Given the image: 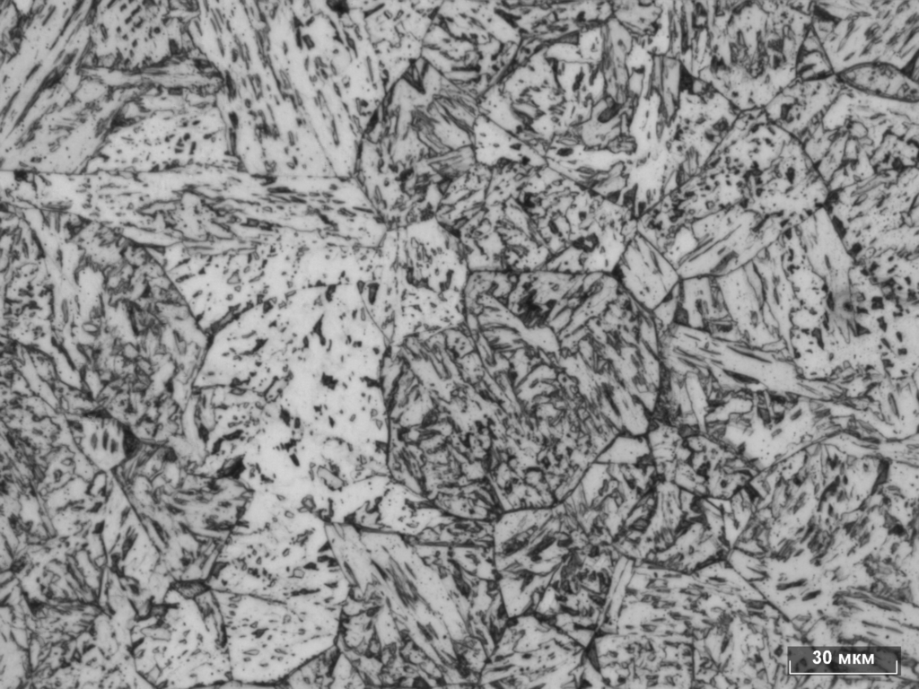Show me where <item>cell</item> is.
Returning <instances> with one entry per match:
<instances>
[{
  "label": "cell",
  "instance_id": "1",
  "mask_svg": "<svg viewBox=\"0 0 919 689\" xmlns=\"http://www.w3.org/2000/svg\"><path fill=\"white\" fill-rule=\"evenodd\" d=\"M337 645L372 685L476 686L509 616L494 551L451 525L416 536L351 528Z\"/></svg>",
  "mask_w": 919,
  "mask_h": 689
},
{
  "label": "cell",
  "instance_id": "2",
  "mask_svg": "<svg viewBox=\"0 0 919 689\" xmlns=\"http://www.w3.org/2000/svg\"><path fill=\"white\" fill-rule=\"evenodd\" d=\"M470 274L459 240L436 218L389 229L374 265L372 303L389 345L463 325Z\"/></svg>",
  "mask_w": 919,
  "mask_h": 689
},
{
  "label": "cell",
  "instance_id": "3",
  "mask_svg": "<svg viewBox=\"0 0 919 689\" xmlns=\"http://www.w3.org/2000/svg\"><path fill=\"white\" fill-rule=\"evenodd\" d=\"M811 1H736L713 8L710 83L740 111L764 109L796 78Z\"/></svg>",
  "mask_w": 919,
  "mask_h": 689
},
{
  "label": "cell",
  "instance_id": "4",
  "mask_svg": "<svg viewBox=\"0 0 919 689\" xmlns=\"http://www.w3.org/2000/svg\"><path fill=\"white\" fill-rule=\"evenodd\" d=\"M800 143L830 191L918 167L919 102L842 87Z\"/></svg>",
  "mask_w": 919,
  "mask_h": 689
},
{
  "label": "cell",
  "instance_id": "5",
  "mask_svg": "<svg viewBox=\"0 0 919 689\" xmlns=\"http://www.w3.org/2000/svg\"><path fill=\"white\" fill-rule=\"evenodd\" d=\"M466 176L444 196L435 218L460 241L474 272L521 275L552 257L521 205L520 174Z\"/></svg>",
  "mask_w": 919,
  "mask_h": 689
},
{
  "label": "cell",
  "instance_id": "6",
  "mask_svg": "<svg viewBox=\"0 0 919 689\" xmlns=\"http://www.w3.org/2000/svg\"><path fill=\"white\" fill-rule=\"evenodd\" d=\"M810 22L835 74L885 63L918 81V0L811 1Z\"/></svg>",
  "mask_w": 919,
  "mask_h": 689
},
{
  "label": "cell",
  "instance_id": "7",
  "mask_svg": "<svg viewBox=\"0 0 919 689\" xmlns=\"http://www.w3.org/2000/svg\"><path fill=\"white\" fill-rule=\"evenodd\" d=\"M566 639L563 630L545 617L509 618L479 673L477 686L534 688L564 682Z\"/></svg>",
  "mask_w": 919,
  "mask_h": 689
},
{
  "label": "cell",
  "instance_id": "8",
  "mask_svg": "<svg viewBox=\"0 0 919 689\" xmlns=\"http://www.w3.org/2000/svg\"><path fill=\"white\" fill-rule=\"evenodd\" d=\"M829 193L801 144L792 137L767 170L748 178L742 208L780 222H801L825 209Z\"/></svg>",
  "mask_w": 919,
  "mask_h": 689
},
{
  "label": "cell",
  "instance_id": "9",
  "mask_svg": "<svg viewBox=\"0 0 919 689\" xmlns=\"http://www.w3.org/2000/svg\"><path fill=\"white\" fill-rule=\"evenodd\" d=\"M791 138L768 119L763 109L740 111L710 160L753 177L772 165Z\"/></svg>",
  "mask_w": 919,
  "mask_h": 689
},
{
  "label": "cell",
  "instance_id": "10",
  "mask_svg": "<svg viewBox=\"0 0 919 689\" xmlns=\"http://www.w3.org/2000/svg\"><path fill=\"white\" fill-rule=\"evenodd\" d=\"M836 75L813 81L794 80L763 109L768 119L799 142L838 94Z\"/></svg>",
  "mask_w": 919,
  "mask_h": 689
},
{
  "label": "cell",
  "instance_id": "11",
  "mask_svg": "<svg viewBox=\"0 0 919 689\" xmlns=\"http://www.w3.org/2000/svg\"><path fill=\"white\" fill-rule=\"evenodd\" d=\"M852 314L860 332L880 335L903 312L906 306L886 292L864 265L849 271Z\"/></svg>",
  "mask_w": 919,
  "mask_h": 689
},
{
  "label": "cell",
  "instance_id": "12",
  "mask_svg": "<svg viewBox=\"0 0 919 689\" xmlns=\"http://www.w3.org/2000/svg\"><path fill=\"white\" fill-rule=\"evenodd\" d=\"M836 75L844 85L871 96L901 102H919L918 81L889 64H861Z\"/></svg>",
  "mask_w": 919,
  "mask_h": 689
},
{
  "label": "cell",
  "instance_id": "13",
  "mask_svg": "<svg viewBox=\"0 0 919 689\" xmlns=\"http://www.w3.org/2000/svg\"><path fill=\"white\" fill-rule=\"evenodd\" d=\"M880 371L893 379L913 374L919 362V319L907 307L880 335Z\"/></svg>",
  "mask_w": 919,
  "mask_h": 689
},
{
  "label": "cell",
  "instance_id": "14",
  "mask_svg": "<svg viewBox=\"0 0 919 689\" xmlns=\"http://www.w3.org/2000/svg\"><path fill=\"white\" fill-rule=\"evenodd\" d=\"M789 345L794 365L807 379L827 378L845 359V344L842 346L826 325L813 331L791 328Z\"/></svg>",
  "mask_w": 919,
  "mask_h": 689
},
{
  "label": "cell",
  "instance_id": "15",
  "mask_svg": "<svg viewBox=\"0 0 919 689\" xmlns=\"http://www.w3.org/2000/svg\"><path fill=\"white\" fill-rule=\"evenodd\" d=\"M284 683L294 687L366 686L360 672L337 644L309 660Z\"/></svg>",
  "mask_w": 919,
  "mask_h": 689
},
{
  "label": "cell",
  "instance_id": "16",
  "mask_svg": "<svg viewBox=\"0 0 919 689\" xmlns=\"http://www.w3.org/2000/svg\"><path fill=\"white\" fill-rule=\"evenodd\" d=\"M792 294L793 306L827 313L829 290L824 277L811 266L794 263L785 269Z\"/></svg>",
  "mask_w": 919,
  "mask_h": 689
},
{
  "label": "cell",
  "instance_id": "17",
  "mask_svg": "<svg viewBox=\"0 0 919 689\" xmlns=\"http://www.w3.org/2000/svg\"><path fill=\"white\" fill-rule=\"evenodd\" d=\"M836 75L827 56L811 27L808 31L799 51L796 63V80L813 81Z\"/></svg>",
  "mask_w": 919,
  "mask_h": 689
},
{
  "label": "cell",
  "instance_id": "18",
  "mask_svg": "<svg viewBox=\"0 0 919 689\" xmlns=\"http://www.w3.org/2000/svg\"><path fill=\"white\" fill-rule=\"evenodd\" d=\"M649 454L650 447L644 436L619 432L596 460L608 465L630 466L639 464Z\"/></svg>",
  "mask_w": 919,
  "mask_h": 689
},
{
  "label": "cell",
  "instance_id": "19",
  "mask_svg": "<svg viewBox=\"0 0 919 689\" xmlns=\"http://www.w3.org/2000/svg\"><path fill=\"white\" fill-rule=\"evenodd\" d=\"M328 4L329 8L333 12L337 13H342L343 14V13H347L349 11V8H348L347 4L345 2H341V1H338V2H328Z\"/></svg>",
  "mask_w": 919,
  "mask_h": 689
}]
</instances>
